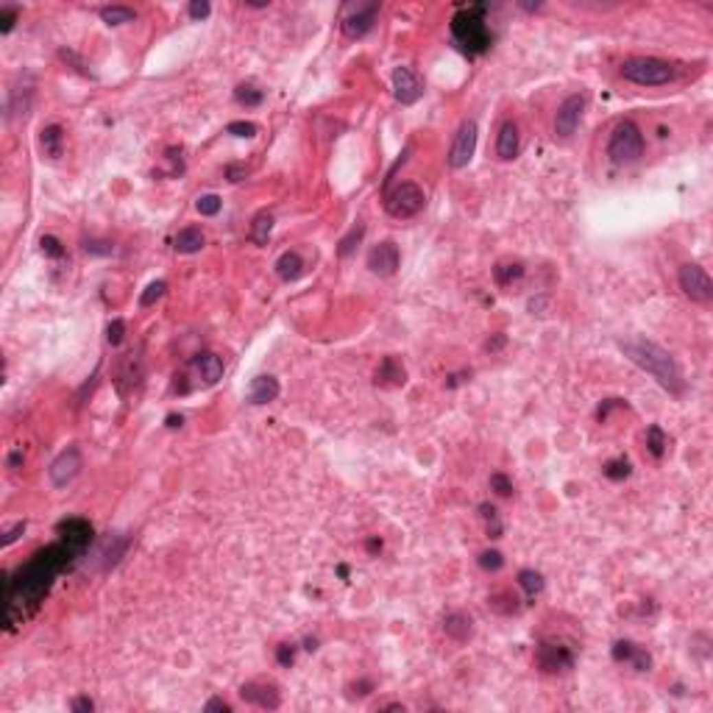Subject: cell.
Segmentation results:
<instances>
[{
    "instance_id": "cell-47",
    "label": "cell",
    "mask_w": 713,
    "mask_h": 713,
    "mask_svg": "<svg viewBox=\"0 0 713 713\" xmlns=\"http://www.w3.org/2000/svg\"><path fill=\"white\" fill-rule=\"evenodd\" d=\"M187 12H190V17H192V20H203V17H210L212 6L207 3V0H192Z\"/></svg>"
},
{
    "instance_id": "cell-39",
    "label": "cell",
    "mask_w": 713,
    "mask_h": 713,
    "mask_svg": "<svg viewBox=\"0 0 713 713\" xmlns=\"http://www.w3.org/2000/svg\"><path fill=\"white\" fill-rule=\"evenodd\" d=\"M165 290H168V282H162V279H159V282H150V284L145 287V293L139 295V304H142V307H150V304H157V301L165 295Z\"/></svg>"
},
{
    "instance_id": "cell-44",
    "label": "cell",
    "mask_w": 713,
    "mask_h": 713,
    "mask_svg": "<svg viewBox=\"0 0 713 713\" xmlns=\"http://www.w3.org/2000/svg\"><path fill=\"white\" fill-rule=\"evenodd\" d=\"M17 17H20L17 6H3V9H0V34H12Z\"/></svg>"
},
{
    "instance_id": "cell-26",
    "label": "cell",
    "mask_w": 713,
    "mask_h": 713,
    "mask_svg": "<svg viewBox=\"0 0 713 713\" xmlns=\"http://www.w3.org/2000/svg\"><path fill=\"white\" fill-rule=\"evenodd\" d=\"M524 276V265L521 262H499L493 268V282L499 287H510L513 282H519Z\"/></svg>"
},
{
    "instance_id": "cell-17",
    "label": "cell",
    "mask_w": 713,
    "mask_h": 713,
    "mask_svg": "<svg viewBox=\"0 0 713 713\" xmlns=\"http://www.w3.org/2000/svg\"><path fill=\"white\" fill-rule=\"evenodd\" d=\"M610 655H613L616 664H630L635 672H649L652 669V655L644 646L633 644V641H616L613 649H610Z\"/></svg>"
},
{
    "instance_id": "cell-35",
    "label": "cell",
    "mask_w": 713,
    "mask_h": 713,
    "mask_svg": "<svg viewBox=\"0 0 713 713\" xmlns=\"http://www.w3.org/2000/svg\"><path fill=\"white\" fill-rule=\"evenodd\" d=\"M479 516L485 519V524H488V535L490 538H501V521H499V510L493 504H488V501H482L479 504Z\"/></svg>"
},
{
    "instance_id": "cell-49",
    "label": "cell",
    "mask_w": 713,
    "mask_h": 713,
    "mask_svg": "<svg viewBox=\"0 0 713 713\" xmlns=\"http://www.w3.org/2000/svg\"><path fill=\"white\" fill-rule=\"evenodd\" d=\"M84 248H87V253H100V257L112 253V245H109V242H100V240H87Z\"/></svg>"
},
{
    "instance_id": "cell-46",
    "label": "cell",
    "mask_w": 713,
    "mask_h": 713,
    "mask_svg": "<svg viewBox=\"0 0 713 713\" xmlns=\"http://www.w3.org/2000/svg\"><path fill=\"white\" fill-rule=\"evenodd\" d=\"M123 335H126V324H123L120 318H115V321L106 326V337H109V343H112V346H120V343H123Z\"/></svg>"
},
{
    "instance_id": "cell-14",
    "label": "cell",
    "mask_w": 713,
    "mask_h": 713,
    "mask_svg": "<svg viewBox=\"0 0 713 713\" xmlns=\"http://www.w3.org/2000/svg\"><path fill=\"white\" fill-rule=\"evenodd\" d=\"M56 532H59V541H62L76 557H78V554L92 543V538H95V530H92V524H89L87 519H65V521H59Z\"/></svg>"
},
{
    "instance_id": "cell-50",
    "label": "cell",
    "mask_w": 713,
    "mask_h": 713,
    "mask_svg": "<svg viewBox=\"0 0 713 713\" xmlns=\"http://www.w3.org/2000/svg\"><path fill=\"white\" fill-rule=\"evenodd\" d=\"M70 710H76V713H92V710H95V702H92L89 697H76V699L70 702Z\"/></svg>"
},
{
    "instance_id": "cell-8",
    "label": "cell",
    "mask_w": 713,
    "mask_h": 713,
    "mask_svg": "<svg viewBox=\"0 0 713 713\" xmlns=\"http://www.w3.org/2000/svg\"><path fill=\"white\" fill-rule=\"evenodd\" d=\"M535 666L543 672V675H560V672H569L574 666V652L563 644H554V641H543L538 644L535 649Z\"/></svg>"
},
{
    "instance_id": "cell-33",
    "label": "cell",
    "mask_w": 713,
    "mask_h": 713,
    "mask_svg": "<svg viewBox=\"0 0 713 713\" xmlns=\"http://www.w3.org/2000/svg\"><path fill=\"white\" fill-rule=\"evenodd\" d=\"M234 98H237V104H240V106L253 109V106H260L262 100H265V92L257 89V87H251V84H240V87L234 89Z\"/></svg>"
},
{
    "instance_id": "cell-53",
    "label": "cell",
    "mask_w": 713,
    "mask_h": 713,
    "mask_svg": "<svg viewBox=\"0 0 713 713\" xmlns=\"http://www.w3.org/2000/svg\"><path fill=\"white\" fill-rule=\"evenodd\" d=\"M371 688H374V683H371V680H360L356 686H351V691H354L356 697H365V694H371Z\"/></svg>"
},
{
    "instance_id": "cell-2",
    "label": "cell",
    "mask_w": 713,
    "mask_h": 713,
    "mask_svg": "<svg viewBox=\"0 0 713 713\" xmlns=\"http://www.w3.org/2000/svg\"><path fill=\"white\" fill-rule=\"evenodd\" d=\"M622 351L630 363H635L641 371H646L649 376H655V382L669 390L672 396H683L686 393V379L680 365L675 363V356L646 337H633V340H622Z\"/></svg>"
},
{
    "instance_id": "cell-10",
    "label": "cell",
    "mask_w": 713,
    "mask_h": 713,
    "mask_svg": "<svg viewBox=\"0 0 713 713\" xmlns=\"http://www.w3.org/2000/svg\"><path fill=\"white\" fill-rule=\"evenodd\" d=\"M477 150V123L474 120H463L460 128H457L454 139H451V148H449V168L460 170L471 162Z\"/></svg>"
},
{
    "instance_id": "cell-15",
    "label": "cell",
    "mask_w": 713,
    "mask_h": 713,
    "mask_svg": "<svg viewBox=\"0 0 713 713\" xmlns=\"http://www.w3.org/2000/svg\"><path fill=\"white\" fill-rule=\"evenodd\" d=\"M398 265H401V253H398V245H396L393 240H385V242H379V245L371 248V253H368V268H371V273L387 279V276H393V273L398 271Z\"/></svg>"
},
{
    "instance_id": "cell-41",
    "label": "cell",
    "mask_w": 713,
    "mask_h": 713,
    "mask_svg": "<svg viewBox=\"0 0 713 713\" xmlns=\"http://www.w3.org/2000/svg\"><path fill=\"white\" fill-rule=\"evenodd\" d=\"M226 134H231V137H242V139H251V137H257V126L248 123V120H231V123L226 126Z\"/></svg>"
},
{
    "instance_id": "cell-12",
    "label": "cell",
    "mask_w": 713,
    "mask_h": 713,
    "mask_svg": "<svg viewBox=\"0 0 713 713\" xmlns=\"http://www.w3.org/2000/svg\"><path fill=\"white\" fill-rule=\"evenodd\" d=\"M393 95H396V100L401 106H413V104H418L421 100V95H424V81H421V76L416 73V70H410V67H396L393 70Z\"/></svg>"
},
{
    "instance_id": "cell-29",
    "label": "cell",
    "mask_w": 713,
    "mask_h": 713,
    "mask_svg": "<svg viewBox=\"0 0 713 713\" xmlns=\"http://www.w3.org/2000/svg\"><path fill=\"white\" fill-rule=\"evenodd\" d=\"M666 446H669V438H666V432L660 429L657 424H652V427L646 429V451L655 457V460H660V457L666 454Z\"/></svg>"
},
{
    "instance_id": "cell-21",
    "label": "cell",
    "mask_w": 713,
    "mask_h": 713,
    "mask_svg": "<svg viewBox=\"0 0 713 713\" xmlns=\"http://www.w3.org/2000/svg\"><path fill=\"white\" fill-rule=\"evenodd\" d=\"M374 382L379 387H401L407 382V371H404V365L396 360V356H385V360L379 363V368H376Z\"/></svg>"
},
{
    "instance_id": "cell-6",
    "label": "cell",
    "mask_w": 713,
    "mask_h": 713,
    "mask_svg": "<svg viewBox=\"0 0 713 713\" xmlns=\"http://www.w3.org/2000/svg\"><path fill=\"white\" fill-rule=\"evenodd\" d=\"M641 154H644V134H641L638 123H633V120L616 123L613 134H610V142H607V157L624 165V162H635Z\"/></svg>"
},
{
    "instance_id": "cell-1",
    "label": "cell",
    "mask_w": 713,
    "mask_h": 713,
    "mask_svg": "<svg viewBox=\"0 0 713 713\" xmlns=\"http://www.w3.org/2000/svg\"><path fill=\"white\" fill-rule=\"evenodd\" d=\"M76 554L59 541L54 546H47L42 552H36L25 566L17 569V574H3V602H6V630L20 627L23 622H28L36 607L42 604V599L47 596L54 580L73 563Z\"/></svg>"
},
{
    "instance_id": "cell-22",
    "label": "cell",
    "mask_w": 713,
    "mask_h": 713,
    "mask_svg": "<svg viewBox=\"0 0 713 713\" xmlns=\"http://www.w3.org/2000/svg\"><path fill=\"white\" fill-rule=\"evenodd\" d=\"M443 633L457 644H466L474 635V622L468 613H449L443 619Z\"/></svg>"
},
{
    "instance_id": "cell-18",
    "label": "cell",
    "mask_w": 713,
    "mask_h": 713,
    "mask_svg": "<svg viewBox=\"0 0 713 713\" xmlns=\"http://www.w3.org/2000/svg\"><path fill=\"white\" fill-rule=\"evenodd\" d=\"M190 368H192V374H195V379H198L201 385H215V382L223 376V360H220L218 354H212V351L195 354L192 363H190Z\"/></svg>"
},
{
    "instance_id": "cell-32",
    "label": "cell",
    "mask_w": 713,
    "mask_h": 713,
    "mask_svg": "<svg viewBox=\"0 0 713 713\" xmlns=\"http://www.w3.org/2000/svg\"><path fill=\"white\" fill-rule=\"evenodd\" d=\"M519 585H521V591L532 599V596H538L541 591H543V574L541 571H532V569H521L519 571Z\"/></svg>"
},
{
    "instance_id": "cell-37",
    "label": "cell",
    "mask_w": 713,
    "mask_h": 713,
    "mask_svg": "<svg viewBox=\"0 0 713 713\" xmlns=\"http://www.w3.org/2000/svg\"><path fill=\"white\" fill-rule=\"evenodd\" d=\"M477 563H479L482 571H499L504 566V554L499 549H485V552H479Z\"/></svg>"
},
{
    "instance_id": "cell-13",
    "label": "cell",
    "mask_w": 713,
    "mask_h": 713,
    "mask_svg": "<svg viewBox=\"0 0 713 713\" xmlns=\"http://www.w3.org/2000/svg\"><path fill=\"white\" fill-rule=\"evenodd\" d=\"M582 112H585V98L582 95H569L563 98V104L557 106L554 112V134L557 137H571L582 120Z\"/></svg>"
},
{
    "instance_id": "cell-57",
    "label": "cell",
    "mask_w": 713,
    "mask_h": 713,
    "mask_svg": "<svg viewBox=\"0 0 713 713\" xmlns=\"http://www.w3.org/2000/svg\"><path fill=\"white\" fill-rule=\"evenodd\" d=\"M541 6H543V3H521V9H524V12H538Z\"/></svg>"
},
{
    "instance_id": "cell-11",
    "label": "cell",
    "mask_w": 713,
    "mask_h": 713,
    "mask_svg": "<svg viewBox=\"0 0 713 713\" xmlns=\"http://www.w3.org/2000/svg\"><path fill=\"white\" fill-rule=\"evenodd\" d=\"M81 468H84V457H81V449L78 446H67L54 463H50V482H54L56 488H65V485H70L78 474H81Z\"/></svg>"
},
{
    "instance_id": "cell-42",
    "label": "cell",
    "mask_w": 713,
    "mask_h": 713,
    "mask_svg": "<svg viewBox=\"0 0 713 713\" xmlns=\"http://www.w3.org/2000/svg\"><path fill=\"white\" fill-rule=\"evenodd\" d=\"M39 248H42L45 257H50V260H62V257H65V245H62L56 237H50V234L39 240Z\"/></svg>"
},
{
    "instance_id": "cell-43",
    "label": "cell",
    "mask_w": 713,
    "mask_h": 713,
    "mask_svg": "<svg viewBox=\"0 0 713 713\" xmlns=\"http://www.w3.org/2000/svg\"><path fill=\"white\" fill-rule=\"evenodd\" d=\"M490 490H496L499 496H513V482L507 474H490Z\"/></svg>"
},
{
    "instance_id": "cell-23",
    "label": "cell",
    "mask_w": 713,
    "mask_h": 713,
    "mask_svg": "<svg viewBox=\"0 0 713 713\" xmlns=\"http://www.w3.org/2000/svg\"><path fill=\"white\" fill-rule=\"evenodd\" d=\"M62 145H65V128L59 123H50L39 131V148L42 154L50 157V159H59L62 157Z\"/></svg>"
},
{
    "instance_id": "cell-9",
    "label": "cell",
    "mask_w": 713,
    "mask_h": 713,
    "mask_svg": "<svg viewBox=\"0 0 713 713\" xmlns=\"http://www.w3.org/2000/svg\"><path fill=\"white\" fill-rule=\"evenodd\" d=\"M677 279H680V290L691 298V301H697V304H710L713 301V282H710V276H708V271L705 268H699V265H680V273H677Z\"/></svg>"
},
{
    "instance_id": "cell-27",
    "label": "cell",
    "mask_w": 713,
    "mask_h": 713,
    "mask_svg": "<svg viewBox=\"0 0 713 713\" xmlns=\"http://www.w3.org/2000/svg\"><path fill=\"white\" fill-rule=\"evenodd\" d=\"M128 549V538H117V535H109L104 541V549H100V557H104V566H115L117 560L123 557V552Z\"/></svg>"
},
{
    "instance_id": "cell-36",
    "label": "cell",
    "mask_w": 713,
    "mask_h": 713,
    "mask_svg": "<svg viewBox=\"0 0 713 713\" xmlns=\"http://www.w3.org/2000/svg\"><path fill=\"white\" fill-rule=\"evenodd\" d=\"M363 237H365V226H363V223H356V226H354V229H351V231H348L343 240H340V245H337V253H340V257H348V253L356 248V242H360Z\"/></svg>"
},
{
    "instance_id": "cell-19",
    "label": "cell",
    "mask_w": 713,
    "mask_h": 713,
    "mask_svg": "<svg viewBox=\"0 0 713 713\" xmlns=\"http://www.w3.org/2000/svg\"><path fill=\"white\" fill-rule=\"evenodd\" d=\"M519 148H521V134H519V126L513 120L501 123L499 134H496V157L501 162H510L519 157Z\"/></svg>"
},
{
    "instance_id": "cell-4",
    "label": "cell",
    "mask_w": 713,
    "mask_h": 713,
    "mask_svg": "<svg viewBox=\"0 0 713 713\" xmlns=\"http://www.w3.org/2000/svg\"><path fill=\"white\" fill-rule=\"evenodd\" d=\"M622 76L641 87H660L675 78V67L655 56H633L622 62Z\"/></svg>"
},
{
    "instance_id": "cell-45",
    "label": "cell",
    "mask_w": 713,
    "mask_h": 713,
    "mask_svg": "<svg viewBox=\"0 0 713 713\" xmlns=\"http://www.w3.org/2000/svg\"><path fill=\"white\" fill-rule=\"evenodd\" d=\"M276 660H279V666L290 669L295 664V646L293 644H279L276 646Z\"/></svg>"
},
{
    "instance_id": "cell-24",
    "label": "cell",
    "mask_w": 713,
    "mask_h": 713,
    "mask_svg": "<svg viewBox=\"0 0 713 713\" xmlns=\"http://www.w3.org/2000/svg\"><path fill=\"white\" fill-rule=\"evenodd\" d=\"M273 268H276V276H279L282 282H295V279L304 273V268H307V265H304V260H301L298 251H284L282 257L276 260Z\"/></svg>"
},
{
    "instance_id": "cell-51",
    "label": "cell",
    "mask_w": 713,
    "mask_h": 713,
    "mask_svg": "<svg viewBox=\"0 0 713 713\" xmlns=\"http://www.w3.org/2000/svg\"><path fill=\"white\" fill-rule=\"evenodd\" d=\"M504 343H507V337H504L501 332H496L493 337H488V340H485V351H490V354H493V351H501V348H504Z\"/></svg>"
},
{
    "instance_id": "cell-30",
    "label": "cell",
    "mask_w": 713,
    "mask_h": 713,
    "mask_svg": "<svg viewBox=\"0 0 713 713\" xmlns=\"http://www.w3.org/2000/svg\"><path fill=\"white\" fill-rule=\"evenodd\" d=\"M488 602H490V607L496 610V613H501V616H513V613H519V610H521L519 599H516L510 591H499V593H493Z\"/></svg>"
},
{
    "instance_id": "cell-7",
    "label": "cell",
    "mask_w": 713,
    "mask_h": 713,
    "mask_svg": "<svg viewBox=\"0 0 713 713\" xmlns=\"http://www.w3.org/2000/svg\"><path fill=\"white\" fill-rule=\"evenodd\" d=\"M376 14H379V3H351V6H346V14L340 20L343 36L346 39H363L374 28Z\"/></svg>"
},
{
    "instance_id": "cell-25",
    "label": "cell",
    "mask_w": 713,
    "mask_h": 713,
    "mask_svg": "<svg viewBox=\"0 0 713 713\" xmlns=\"http://www.w3.org/2000/svg\"><path fill=\"white\" fill-rule=\"evenodd\" d=\"M203 242H207V237H203V231L198 229V226H187V229H181L179 234H176V251L179 253H198L201 248H203Z\"/></svg>"
},
{
    "instance_id": "cell-3",
    "label": "cell",
    "mask_w": 713,
    "mask_h": 713,
    "mask_svg": "<svg viewBox=\"0 0 713 713\" xmlns=\"http://www.w3.org/2000/svg\"><path fill=\"white\" fill-rule=\"evenodd\" d=\"M485 14H488V6L477 3V6L460 9L451 17V36L466 56H482L493 45V34L488 31Z\"/></svg>"
},
{
    "instance_id": "cell-38",
    "label": "cell",
    "mask_w": 713,
    "mask_h": 713,
    "mask_svg": "<svg viewBox=\"0 0 713 713\" xmlns=\"http://www.w3.org/2000/svg\"><path fill=\"white\" fill-rule=\"evenodd\" d=\"M220 207H223V201H220V195H215V192H210V195H201V198L195 201V210H198L201 215H207V218L218 215V212H220Z\"/></svg>"
},
{
    "instance_id": "cell-48",
    "label": "cell",
    "mask_w": 713,
    "mask_h": 713,
    "mask_svg": "<svg viewBox=\"0 0 713 713\" xmlns=\"http://www.w3.org/2000/svg\"><path fill=\"white\" fill-rule=\"evenodd\" d=\"M23 532H25V521H17L14 527H9V530L3 532V538H0V543H3V549H9V546H12V543H14V541H17Z\"/></svg>"
},
{
    "instance_id": "cell-54",
    "label": "cell",
    "mask_w": 713,
    "mask_h": 713,
    "mask_svg": "<svg viewBox=\"0 0 713 713\" xmlns=\"http://www.w3.org/2000/svg\"><path fill=\"white\" fill-rule=\"evenodd\" d=\"M181 424H184L181 416H168V418H165V427H168V429H181Z\"/></svg>"
},
{
    "instance_id": "cell-34",
    "label": "cell",
    "mask_w": 713,
    "mask_h": 713,
    "mask_svg": "<svg viewBox=\"0 0 713 713\" xmlns=\"http://www.w3.org/2000/svg\"><path fill=\"white\" fill-rule=\"evenodd\" d=\"M602 474H604L610 482H622V479H627V477L633 474V466L624 460V457H619V460H610V463H604Z\"/></svg>"
},
{
    "instance_id": "cell-16",
    "label": "cell",
    "mask_w": 713,
    "mask_h": 713,
    "mask_svg": "<svg viewBox=\"0 0 713 713\" xmlns=\"http://www.w3.org/2000/svg\"><path fill=\"white\" fill-rule=\"evenodd\" d=\"M240 697L251 705H257V708H265V710H276L282 705L279 688L273 683H257V680L245 683V686H240Z\"/></svg>"
},
{
    "instance_id": "cell-20",
    "label": "cell",
    "mask_w": 713,
    "mask_h": 713,
    "mask_svg": "<svg viewBox=\"0 0 713 713\" xmlns=\"http://www.w3.org/2000/svg\"><path fill=\"white\" fill-rule=\"evenodd\" d=\"M279 379L276 376H271V374H262V376H253L251 379V387H248V404H271V401H276V396H279Z\"/></svg>"
},
{
    "instance_id": "cell-55",
    "label": "cell",
    "mask_w": 713,
    "mask_h": 713,
    "mask_svg": "<svg viewBox=\"0 0 713 713\" xmlns=\"http://www.w3.org/2000/svg\"><path fill=\"white\" fill-rule=\"evenodd\" d=\"M6 463H9V468H17V466H20V463H23V451H12V454H9V460H6Z\"/></svg>"
},
{
    "instance_id": "cell-5",
    "label": "cell",
    "mask_w": 713,
    "mask_h": 713,
    "mask_svg": "<svg viewBox=\"0 0 713 713\" xmlns=\"http://www.w3.org/2000/svg\"><path fill=\"white\" fill-rule=\"evenodd\" d=\"M424 190L416 184V181H401L396 187H387L385 190V210L390 218L396 220H410L416 218L421 210H424Z\"/></svg>"
},
{
    "instance_id": "cell-31",
    "label": "cell",
    "mask_w": 713,
    "mask_h": 713,
    "mask_svg": "<svg viewBox=\"0 0 713 713\" xmlns=\"http://www.w3.org/2000/svg\"><path fill=\"white\" fill-rule=\"evenodd\" d=\"M100 20H104L106 25H123V23H134L137 12L128 9V6H104L100 9Z\"/></svg>"
},
{
    "instance_id": "cell-40",
    "label": "cell",
    "mask_w": 713,
    "mask_h": 713,
    "mask_svg": "<svg viewBox=\"0 0 713 713\" xmlns=\"http://www.w3.org/2000/svg\"><path fill=\"white\" fill-rule=\"evenodd\" d=\"M613 410H627V401H624V398H604V401L599 404V410H596V421L604 424Z\"/></svg>"
},
{
    "instance_id": "cell-28",
    "label": "cell",
    "mask_w": 713,
    "mask_h": 713,
    "mask_svg": "<svg viewBox=\"0 0 713 713\" xmlns=\"http://www.w3.org/2000/svg\"><path fill=\"white\" fill-rule=\"evenodd\" d=\"M271 231H273V215L271 212H260L251 223V240L257 245H268L271 240Z\"/></svg>"
},
{
    "instance_id": "cell-58",
    "label": "cell",
    "mask_w": 713,
    "mask_h": 713,
    "mask_svg": "<svg viewBox=\"0 0 713 713\" xmlns=\"http://www.w3.org/2000/svg\"><path fill=\"white\" fill-rule=\"evenodd\" d=\"M307 649H310V652L318 649V641H315V638H307Z\"/></svg>"
},
{
    "instance_id": "cell-56",
    "label": "cell",
    "mask_w": 713,
    "mask_h": 713,
    "mask_svg": "<svg viewBox=\"0 0 713 713\" xmlns=\"http://www.w3.org/2000/svg\"><path fill=\"white\" fill-rule=\"evenodd\" d=\"M365 549H368L371 554H376V552H382V541H379V538H371V541H365Z\"/></svg>"
},
{
    "instance_id": "cell-52",
    "label": "cell",
    "mask_w": 713,
    "mask_h": 713,
    "mask_svg": "<svg viewBox=\"0 0 713 713\" xmlns=\"http://www.w3.org/2000/svg\"><path fill=\"white\" fill-rule=\"evenodd\" d=\"M203 710H223V713H229L231 710V705L226 702V699H220V697H215V699H210L207 705H203Z\"/></svg>"
}]
</instances>
